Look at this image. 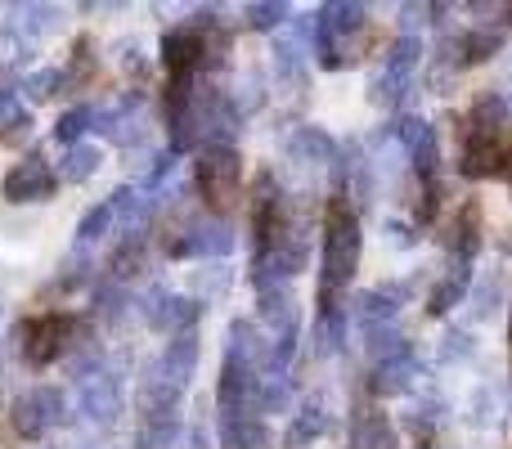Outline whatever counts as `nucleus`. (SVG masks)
<instances>
[{"label":"nucleus","mask_w":512,"mask_h":449,"mask_svg":"<svg viewBox=\"0 0 512 449\" xmlns=\"http://www.w3.org/2000/svg\"><path fill=\"white\" fill-rule=\"evenodd\" d=\"M355 265H360V225H355L351 207L333 203L324 221V315L333 310V292L351 283Z\"/></svg>","instance_id":"1"},{"label":"nucleus","mask_w":512,"mask_h":449,"mask_svg":"<svg viewBox=\"0 0 512 449\" xmlns=\"http://www.w3.org/2000/svg\"><path fill=\"white\" fill-rule=\"evenodd\" d=\"M239 180H243V162L225 144H216V149H207L198 158V194L212 207H230L239 198Z\"/></svg>","instance_id":"2"},{"label":"nucleus","mask_w":512,"mask_h":449,"mask_svg":"<svg viewBox=\"0 0 512 449\" xmlns=\"http://www.w3.org/2000/svg\"><path fill=\"white\" fill-rule=\"evenodd\" d=\"M77 405L90 423L108 427L122 414V387H117V378H108L104 369H81L77 373Z\"/></svg>","instance_id":"3"},{"label":"nucleus","mask_w":512,"mask_h":449,"mask_svg":"<svg viewBox=\"0 0 512 449\" xmlns=\"http://www.w3.org/2000/svg\"><path fill=\"white\" fill-rule=\"evenodd\" d=\"M72 333H77V319H72V315H45V319H36V324L27 328L23 360L36 364V369H45L50 360H59V355L68 351Z\"/></svg>","instance_id":"4"},{"label":"nucleus","mask_w":512,"mask_h":449,"mask_svg":"<svg viewBox=\"0 0 512 449\" xmlns=\"http://www.w3.org/2000/svg\"><path fill=\"white\" fill-rule=\"evenodd\" d=\"M54 194V171L41 158H23L14 162V171L5 176V198L9 203H41Z\"/></svg>","instance_id":"5"},{"label":"nucleus","mask_w":512,"mask_h":449,"mask_svg":"<svg viewBox=\"0 0 512 449\" xmlns=\"http://www.w3.org/2000/svg\"><path fill=\"white\" fill-rule=\"evenodd\" d=\"M144 319H149L153 328H162V333H176L180 337L198 319V301L171 297L167 288H153L149 297H144Z\"/></svg>","instance_id":"6"},{"label":"nucleus","mask_w":512,"mask_h":449,"mask_svg":"<svg viewBox=\"0 0 512 449\" xmlns=\"http://www.w3.org/2000/svg\"><path fill=\"white\" fill-rule=\"evenodd\" d=\"M207 59V41L198 27H176L162 36V63L171 68V77H194V68Z\"/></svg>","instance_id":"7"},{"label":"nucleus","mask_w":512,"mask_h":449,"mask_svg":"<svg viewBox=\"0 0 512 449\" xmlns=\"http://www.w3.org/2000/svg\"><path fill=\"white\" fill-rule=\"evenodd\" d=\"M194 369H198V342H194V333H180L176 342L162 351V360L153 364V373H158L167 387H176V391H185L189 387V378H194Z\"/></svg>","instance_id":"8"},{"label":"nucleus","mask_w":512,"mask_h":449,"mask_svg":"<svg viewBox=\"0 0 512 449\" xmlns=\"http://www.w3.org/2000/svg\"><path fill=\"white\" fill-rule=\"evenodd\" d=\"M54 23H59V9L54 5H18L9 9V23H5V36L9 41H23V45H36L45 32H54Z\"/></svg>","instance_id":"9"},{"label":"nucleus","mask_w":512,"mask_h":449,"mask_svg":"<svg viewBox=\"0 0 512 449\" xmlns=\"http://www.w3.org/2000/svg\"><path fill=\"white\" fill-rule=\"evenodd\" d=\"M234 247V234L225 225H194V229H185V238H180L171 252L176 256H225Z\"/></svg>","instance_id":"10"},{"label":"nucleus","mask_w":512,"mask_h":449,"mask_svg":"<svg viewBox=\"0 0 512 449\" xmlns=\"http://www.w3.org/2000/svg\"><path fill=\"white\" fill-rule=\"evenodd\" d=\"M221 445L225 449H270V432H265V423H261V418H252V414L225 418Z\"/></svg>","instance_id":"11"},{"label":"nucleus","mask_w":512,"mask_h":449,"mask_svg":"<svg viewBox=\"0 0 512 449\" xmlns=\"http://www.w3.org/2000/svg\"><path fill=\"white\" fill-rule=\"evenodd\" d=\"M351 449H396V432L382 414H360L351 423Z\"/></svg>","instance_id":"12"},{"label":"nucleus","mask_w":512,"mask_h":449,"mask_svg":"<svg viewBox=\"0 0 512 449\" xmlns=\"http://www.w3.org/2000/svg\"><path fill=\"white\" fill-rule=\"evenodd\" d=\"M324 414H319V409H301L297 418H292L288 423V432H283V445L288 449H301V445H310V441H319V436H324Z\"/></svg>","instance_id":"13"},{"label":"nucleus","mask_w":512,"mask_h":449,"mask_svg":"<svg viewBox=\"0 0 512 449\" xmlns=\"http://www.w3.org/2000/svg\"><path fill=\"white\" fill-rule=\"evenodd\" d=\"M27 400H32L36 418H41L45 427H59V423H68V400H63V391H54V387H36Z\"/></svg>","instance_id":"14"},{"label":"nucleus","mask_w":512,"mask_h":449,"mask_svg":"<svg viewBox=\"0 0 512 449\" xmlns=\"http://www.w3.org/2000/svg\"><path fill=\"white\" fill-rule=\"evenodd\" d=\"M99 162H104V153H99L95 144H72L68 158H63V180H86V176H95Z\"/></svg>","instance_id":"15"},{"label":"nucleus","mask_w":512,"mask_h":449,"mask_svg":"<svg viewBox=\"0 0 512 449\" xmlns=\"http://www.w3.org/2000/svg\"><path fill=\"white\" fill-rule=\"evenodd\" d=\"M95 122H99V113H95V108H86V104H81V108H68V113L59 117V126H54V135H59L63 144H77L81 135H86Z\"/></svg>","instance_id":"16"},{"label":"nucleus","mask_w":512,"mask_h":449,"mask_svg":"<svg viewBox=\"0 0 512 449\" xmlns=\"http://www.w3.org/2000/svg\"><path fill=\"white\" fill-rule=\"evenodd\" d=\"M171 436H176V418H171V414H153V418H144L135 445H140V449H162V445H171Z\"/></svg>","instance_id":"17"},{"label":"nucleus","mask_w":512,"mask_h":449,"mask_svg":"<svg viewBox=\"0 0 512 449\" xmlns=\"http://www.w3.org/2000/svg\"><path fill=\"white\" fill-rule=\"evenodd\" d=\"M292 158H315V162H328L333 158V144H328V135H319V131H297L292 135Z\"/></svg>","instance_id":"18"},{"label":"nucleus","mask_w":512,"mask_h":449,"mask_svg":"<svg viewBox=\"0 0 512 449\" xmlns=\"http://www.w3.org/2000/svg\"><path fill=\"white\" fill-rule=\"evenodd\" d=\"M59 86H63V72L59 68H41V72L27 77V99H32V104H45V99L59 95Z\"/></svg>","instance_id":"19"},{"label":"nucleus","mask_w":512,"mask_h":449,"mask_svg":"<svg viewBox=\"0 0 512 449\" xmlns=\"http://www.w3.org/2000/svg\"><path fill=\"white\" fill-rule=\"evenodd\" d=\"M108 225H113V207L99 203V207H90V212L81 216L77 238H81V243H95V238H104V234H108Z\"/></svg>","instance_id":"20"},{"label":"nucleus","mask_w":512,"mask_h":449,"mask_svg":"<svg viewBox=\"0 0 512 449\" xmlns=\"http://www.w3.org/2000/svg\"><path fill=\"white\" fill-rule=\"evenodd\" d=\"M144 270V243L140 238H131L126 247H117L113 252V274L117 279H131V274H140Z\"/></svg>","instance_id":"21"},{"label":"nucleus","mask_w":512,"mask_h":449,"mask_svg":"<svg viewBox=\"0 0 512 449\" xmlns=\"http://www.w3.org/2000/svg\"><path fill=\"white\" fill-rule=\"evenodd\" d=\"M9 418H14V432L18 436H27V441H36V436H45V423L36 418V409H32V400H14V409H9Z\"/></svg>","instance_id":"22"},{"label":"nucleus","mask_w":512,"mask_h":449,"mask_svg":"<svg viewBox=\"0 0 512 449\" xmlns=\"http://www.w3.org/2000/svg\"><path fill=\"white\" fill-rule=\"evenodd\" d=\"M463 288H468V270H459V274H450V279L441 283V288L432 292V315H445V310L454 306V301L463 297Z\"/></svg>","instance_id":"23"},{"label":"nucleus","mask_w":512,"mask_h":449,"mask_svg":"<svg viewBox=\"0 0 512 449\" xmlns=\"http://www.w3.org/2000/svg\"><path fill=\"white\" fill-rule=\"evenodd\" d=\"M108 207H113V221H117V216H122V221H144V207H149V203H144V198H140V189H117V194H113V203H108Z\"/></svg>","instance_id":"24"},{"label":"nucleus","mask_w":512,"mask_h":449,"mask_svg":"<svg viewBox=\"0 0 512 449\" xmlns=\"http://www.w3.org/2000/svg\"><path fill=\"white\" fill-rule=\"evenodd\" d=\"M283 14H288V9H283L279 0H270V5H252V9H248L252 27H279V23H283Z\"/></svg>","instance_id":"25"},{"label":"nucleus","mask_w":512,"mask_h":449,"mask_svg":"<svg viewBox=\"0 0 512 449\" xmlns=\"http://www.w3.org/2000/svg\"><path fill=\"white\" fill-rule=\"evenodd\" d=\"M463 50H468V59H486V54L499 50V36L495 32H472L468 41H463Z\"/></svg>","instance_id":"26"},{"label":"nucleus","mask_w":512,"mask_h":449,"mask_svg":"<svg viewBox=\"0 0 512 449\" xmlns=\"http://www.w3.org/2000/svg\"><path fill=\"white\" fill-rule=\"evenodd\" d=\"M436 212H441V189L427 185L423 203H418V221H436Z\"/></svg>","instance_id":"27"},{"label":"nucleus","mask_w":512,"mask_h":449,"mask_svg":"<svg viewBox=\"0 0 512 449\" xmlns=\"http://www.w3.org/2000/svg\"><path fill=\"white\" fill-rule=\"evenodd\" d=\"M499 176L512 180V153H504V167H499Z\"/></svg>","instance_id":"28"}]
</instances>
